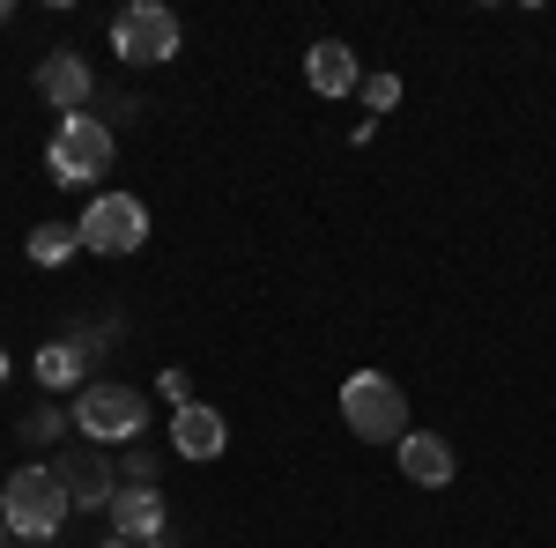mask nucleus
I'll return each mask as SVG.
<instances>
[{
    "label": "nucleus",
    "mask_w": 556,
    "mask_h": 548,
    "mask_svg": "<svg viewBox=\"0 0 556 548\" xmlns=\"http://www.w3.org/2000/svg\"><path fill=\"white\" fill-rule=\"evenodd\" d=\"M0 23H8V0H0Z\"/></svg>",
    "instance_id": "obj_21"
},
{
    "label": "nucleus",
    "mask_w": 556,
    "mask_h": 548,
    "mask_svg": "<svg viewBox=\"0 0 556 548\" xmlns=\"http://www.w3.org/2000/svg\"><path fill=\"white\" fill-rule=\"evenodd\" d=\"M393 453H401V474H408L416 489H445V482H453V445L430 437V430H408Z\"/></svg>",
    "instance_id": "obj_12"
},
{
    "label": "nucleus",
    "mask_w": 556,
    "mask_h": 548,
    "mask_svg": "<svg viewBox=\"0 0 556 548\" xmlns=\"http://www.w3.org/2000/svg\"><path fill=\"white\" fill-rule=\"evenodd\" d=\"M75 253H83V230H75V222H38V230H30V259H38V267H67Z\"/></svg>",
    "instance_id": "obj_14"
},
{
    "label": "nucleus",
    "mask_w": 556,
    "mask_h": 548,
    "mask_svg": "<svg viewBox=\"0 0 556 548\" xmlns=\"http://www.w3.org/2000/svg\"><path fill=\"white\" fill-rule=\"evenodd\" d=\"M89 60L83 52H75V44H60V52H45L38 60V97L45 104H52V112H67V119H75V112H89Z\"/></svg>",
    "instance_id": "obj_9"
},
{
    "label": "nucleus",
    "mask_w": 556,
    "mask_h": 548,
    "mask_svg": "<svg viewBox=\"0 0 556 548\" xmlns=\"http://www.w3.org/2000/svg\"><path fill=\"white\" fill-rule=\"evenodd\" d=\"M67 416H75V437H89V445H134L149 422V393L119 379H89Z\"/></svg>",
    "instance_id": "obj_2"
},
{
    "label": "nucleus",
    "mask_w": 556,
    "mask_h": 548,
    "mask_svg": "<svg viewBox=\"0 0 556 548\" xmlns=\"http://www.w3.org/2000/svg\"><path fill=\"white\" fill-rule=\"evenodd\" d=\"M119 482H156V460H149V453H141V445H134L127 460H119Z\"/></svg>",
    "instance_id": "obj_17"
},
{
    "label": "nucleus",
    "mask_w": 556,
    "mask_h": 548,
    "mask_svg": "<svg viewBox=\"0 0 556 548\" xmlns=\"http://www.w3.org/2000/svg\"><path fill=\"white\" fill-rule=\"evenodd\" d=\"M83 348H75V341L60 334V341H45L38 348V385H52V393H67V385H83Z\"/></svg>",
    "instance_id": "obj_13"
},
{
    "label": "nucleus",
    "mask_w": 556,
    "mask_h": 548,
    "mask_svg": "<svg viewBox=\"0 0 556 548\" xmlns=\"http://www.w3.org/2000/svg\"><path fill=\"white\" fill-rule=\"evenodd\" d=\"M342 422L364 445H401L408 437V393L386 379V371H356L342 385Z\"/></svg>",
    "instance_id": "obj_4"
},
{
    "label": "nucleus",
    "mask_w": 556,
    "mask_h": 548,
    "mask_svg": "<svg viewBox=\"0 0 556 548\" xmlns=\"http://www.w3.org/2000/svg\"><path fill=\"white\" fill-rule=\"evenodd\" d=\"M45 467L67 482L75 511H112V497H119V460H104V445H89V437L60 445V453H52Z\"/></svg>",
    "instance_id": "obj_7"
},
{
    "label": "nucleus",
    "mask_w": 556,
    "mask_h": 548,
    "mask_svg": "<svg viewBox=\"0 0 556 548\" xmlns=\"http://www.w3.org/2000/svg\"><path fill=\"white\" fill-rule=\"evenodd\" d=\"M112 52L127 60V67H164L178 60V15L164 0H134L112 15Z\"/></svg>",
    "instance_id": "obj_6"
},
{
    "label": "nucleus",
    "mask_w": 556,
    "mask_h": 548,
    "mask_svg": "<svg viewBox=\"0 0 556 548\" xmlns=\"http://www.w3.org/2000/svg\"><path fill=\"white\" fill-rule=\"evenodd\" d=\"M8 548H15V541H8Z\"/></svg>",
    "instance_id": "obj_22"
},
{
    "label": "nucleus",
    "mask_w": 556,
    "mask_h": 548,
    "mask_svg": "<svg viewBox=\"0 0 556 548\" xmlns=\"http://www.w3.org/2000/svg\"><path fill=\"white\" fill-rule=\"evenodd\" d=\"M356 97H364V104H371V119H379V112H393V104H401V75H364V89H356Z\"/></svg>",
    "instance_id": "obj_16"
},
{
    "label": "nucleus",
    "mask_w": 556,
    "mask_h": 548,
    "mask_svg": "<svg viewBox=\"0 0 556 548\" xmlns=\"http://www.w3.org/2000/svg\"><path fill=\"white\" fill-rule=\"evenodd\" d=\"M112 156H119V141H112L104 119H89V112L60 119V133L45 141V170H52V186H97V178L112 170Z\"/></svg>",
    "instance_id": "obj_3"
},
{
    "label": "nucleus",
    "mask_w": 556,
    "mask_h": 548,
    "mask_svg": "<svg viewBox=\"0 0 556 548\" xmlns=\"http://www.w3.org/2000/svg\"><path fill=\"white\" fill-rule=\"evenodd\" d=\"M304 82L319 89V97H356L364 89V67H356V52L342 38H319L304 52Z\"/></svg>",
    "instance_id": "obj_11"
},
{
    "label": "nucleus",
    "mask_w": 556,
    "mask_h": 548,
    "mask_svg": "<svg viewBox=\"0 0 556 548\" xmlns=\"http://www.w3.org/2000/svg\"><path fill=\"white\" fill-rule=\"evenodd\" d=\"M0 385H8V348H0Z\"/></svg>",
    "instance_id": "obj_19"
},
{
    "label": "nucleus",
    "mask_w": 556,
    "mask_h": 548,
    "mask_svg": "<svg viewBox=\"0 0 556 548\" xmlns=\"http://www.w3.org/2000/svg\"><path fill=\"white\" fill-rule=\"evenodd\" d=\"M172 445H178V460H215V453L230 445V422H223V408H208V400H186V408H172Z\"/></svg>",
    "instance_id": "obj_10"
},
{
    "label": "nucleus",
    "mask_w": 556,
    "mask_h": 548,
    "mask_svg": "<svg viewBox=\"0 0 556 548\" xmlns=\"http://www.w3.org/2000/svg\"><path fill=\"white\" fill-rule=\"evenodd\" d=\"M104 548H134V541H119V534H112V541H104Z\"/></svg>",
    "instance_id": "obj_20"
},
{
    "label": "nucleus",
    "mask_w": 556,
    "mask_h": 548,
    "mask_svg": "<svg viewBox=\"0 0 556 548\" xmlns=\"http://www.w3.org/2000/svg\"><path fill=\"white\" fill-rule=\"evenodd\" d=\"M164 519H172V505H164L156 482H119V497H112V534H119V541L156 548L164 541Z\"/></svg>",
    "instance_id": "obj_8"
},
{
    "label": "nucleus",
    "mask_w": 556,
    "mask_h": 548,
    "mask_svg": "<svg viewBox=\"0 0 556 548\" xmlns=\"http://www.w3.org/2000/svg\"><path fill=\"white\" fill-rule=\"evenodd\" d=\"M0 511H8V534H23V541H60L75 497H67V482L45 460H30V467H15V474L0 482Z\"/></svg>",
    "instance_id": "obj_1"
},
{
    "label": "nucleus",
    "mask_w": 556,
    "mask_h": 548,
    "mask_svg": "<svg viewBox=\"0 0 556 548\" xmlns=\"http://www.w3.org/2000/svg\"><path fill=\"white\" fill-rule=\"evenodd\" d=\"M75 230H83V253L127 259V253L149 245V208H141V193H97Z\"/></svg>",
    "instance_id": "obj_5"
},
{
    "label": "nucleus",
    "mask_w": 556,
    "mask_h": 548,
    "mask_svg": "<svg viewBox=\"0 0 556 548\" xmlns=\"http://www.w3.org/2000/svg\"><path fill=\"white\" fill-rule=\"evenodd\" d=\"M67 430H75V416H60V408H30V416H23V437H30V445H60Z\"/></svg>",
    "instance_id": "obj_15"
},
{
    "label": "nucleus",
    "mask_w": 556,
    "mask_h": 548,
    "mask_svg": "<svg viewBox=\"0 0 556 548\" xmlns=\"http://www.w3.org/2000/svg\"><path fill=\"white\" fill-rule=\"evenodd\" d=\"M164 400H172V408H186V400H193V385H186V371H164Z\"/></svg>",
    "instance_id": "obj_18"
}]
</instances>
